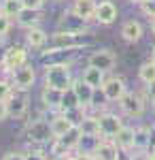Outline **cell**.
<instances>
[{
    "label": "cell",
    "instance_id": "cell-20",
    "mask_svg": "<svg viewBox=\"0 0 155 160\" xmlns=\"http://www.w3.org/2000/svg\"><path fill=\"white\" fill-rule=\"evenodd\" d=\"M49 124H51V130H53V137L55 139H60V137H64L68 130L72 128V122L62 113V111H55V113H49Z\"/></svg>",
    "mask_w": 155,
    "mask_h": 160
},
{
    "label": "cell",
    "instance_id": "cell-4",
    "mask_svg": "<svg viewBox=\"0 0 155 160\" xmlns=\"http://www.w3.org/2000/svg\"><path fill=\"white\" fill-rule=\"evenodd\" d=\"M117 107H119V113L123 118L140 120L151 105H149V100L144 96V90L140 88V90H128V92L121 96V100L117 102Z\"/></svg>",
    "mask_w": 155,
    "mask_h": 160
},
{
    "label": "cell",
    "instance_id": "cell-25",
    "mask_svg": "<svg viewBox=\"0 0 155 160\" xmlns=\"http://www.w3.org/2000/svg\"><path fill=\"white\" fill-rule=\"evenodd\" d=\"M100 141H102L100 135H81V141L77 145V152L79 154H92L94 156L98 145H100Z\"/></svg>",
    "mask_w": 155,
    "mask_h": 160
},
{
    "label": "cell",
    "instance_id": "cell-5",
    "mask_svg": "<svg viewBox=\"0 0 155 160\" xmlns=\"http://www.w3.org/2000/svg\"><path fill=\"white\" fill-rule=\"evenodd\" d=\"M9 79H11L15 92H26V94H30V92L34 90L36 81H38V71H36V66L32 62H26V64H21L19 68H15V71L9 75Z\"/></svg>",
    "mask_w": 155,
    "mask_h": 160
},
{
    "label": "cell",
    "instance_id": "cell-12",
    "mask_svg": "<svg viewBox=\"0 0 155 160\" xmlns=\"http://www.w3.org/2000/svg\"><path fill=\"white\" fill-rule=\"evenodd\" d=\"M7 109H9V120H26L30 113V96L26 92H15L7 102Z\"/></svg>",
    "mask_w": 155,
    "mask_h": 160
},
{
    "label": "cell",
    "instance_id": "cell-48",
    "mask_svg": "<svg viewBox=\"0 0 155 160\" xmlns=\"http://www.w3.org/2000/svg\"><path fill=\"white\" fill-rule=\"evenodd\" d=\"M151 152H155V139H153V143H151Z\"/></svg>",
    "mask_w": 155,
    "mask_h": 160
},
{
    "label": "cell",
    "instance_id": "cell-28",
    "mask_svg": "<svg viewBox=\"0 0 155 160\" xmlns=\"http://www.w3.org/2000/svg\"><path fill=\"white\" fill-rule=\"evenodd\" d=\"M81 135H83V132H81V128H79V126H72L70 130H68L64 137H60L58 141H62V143L70 149V152H77V145H79V141H81Z\"/></svg>",
    "mask_w": 155,
    "mask_h": 160
},
{
    "label": "cell",
    "instance_id": "cell-11",
    "mask_svg": "<svg viewBox=\"0 0 155 160\" xmlns=\"http://www.w3.org/2000/svg\"><path fill=\"white\" fill-rule=\"evenodd\" d=\"M119 17V7L113 0H100L96 4V15H94V24L98 26H113Z\"/></svg>",
    "mask_w": 155,
    "mask_h": 160
},
{
    "label": "cell",
    "instance_id": "cell-44",
    "mask_svg": "<svg viewBox=\"0 0 155 160\" xmlns=\"http://www.w3.org/2000/svg\"><path fill=\"white\" fill-rule=\"evenodd\" d=\"M149 60H151V62H155V45L151 47V49H149Z\"/></svg>",
    "mask_w": 155,
    "mask_h": 160
},
{
    "label": "cell",
    "instance_id": "cell-23",
    "mask_svg": "<svg viewBox=\"0 0 155 160\" xmlns=\"http://www.w3.org/2000/svg\"><path fill=\"white\" fill-rule=\"evenodd\" d=\"M79 77L83 79L85 83H89L92 88H100L102 83H104V79H106V73H104V71H100V68H96V66L85 64V68L81 71Z\"/></svg>",
    "mask_w": 155,
    "mask_h": 160
},
{
    "label": "cell",
    "instance_id": "cell-29",
    "mask_svg": "<svg viewBox=\"0 0 155 160\" xmlns=\"http://www.w3.org/2000/svg\"><path fill=\"white\" fill-rule=\"evenodd\" d=\"M21 9H24V2H21V0H4V2L0 4V11L4 13V15H9L13 22H15V17L19 15Z\"/></svg>",
    "mask_w": 155,
    "mask_h": 160
},
{
    "label": "cell",
    "instance_id": "cell-8",
    "mask_svg": "<svg viewBox=\"0 0 155 160\" xmlns=\"http://www.w3.org/2000/svg\"><path fill=\"white\" fill-rule=\"evenodd\" d=\"M58 30L74 32V34H87V32H92V22H87L85 17L77 15V13L68 7V9L62 11L60 17H58Z\"/></svg>",
    "mask_w": 155,
    "mask_h": 160
},
{
    "label": "cell",
    "instance_id": "cell-46",
    "mask_svg": "<svg viewBox=\"0 0 155 160\" xmlns=\"http://www.w3.org/2000/svg\"><path fill=\"white\" fill-rule=\"evenodd\" d=\"M4 49H7V47H2V45H0V64H2V58H4Z\"/></svg>",
    "mask_w": 155,
    "mask_h": 160
},
{
    "label": "cell",
    "instance_id": "cell-26",
    "mask_svg": "<svg viewBox=\"0 0 155 160\" xmlns=\"http://www.w3.org/2000/svg\"><path fill=\"white\" fill-rule=\"evenodd\" d=\"M83 135H100V126H98V113L96 111H87L83 122L79 124Z\"/></svg>",
    "mask_w": 155,
    "mask_h": 160
},
{
    "label": "cell",
    "instance_id": "cell-39",
    "mask_svg": "<svg viewBox=\"0 0 155 160\" xmlns=\"http://www.w3.org/2000/svg\"><path fill=\"white\" fill-rule=\"evenodd\" d=\"M9 120V109H7V102H0V124Z\"/></svg>",
    "mask_w": 155,
    "mask_h": 160
},
{
    "label": "cell",
    "instance_id": "cell-16",
    "mask_svg": "<svg viewBox=\"0 0 155 160\" xmlns=\"http://www.w3.org/2000/svg\"><path fill=\"white\" fill-rule=\"evenodd\" d=\"M43 19H45V11L43 9H28V7H24L19 11V15L15 17V24L19 28H24V30H30L34 26H40Z\"/></svg>",
    "mask_w": 155,
    "mask_h": 160
},
{
    "label": "cell",
    "instance_id": "cell-13",
    "mask_svg": "<svg viewBox=\"0 0 155 160\" xmlns=\"http://www.w3.org/2000/svg\"><path fill=\"white\" fill-rule=\"evenodd\" d=\"M119 37L121 41L125 43V45H136V43H140L144 37V26L140 24V19H125L119 28Z\"/></svg>",
    "mask_w": 155,
    "mask_h": 160
},
{
    "label": "cell",
    "instance_id": "cell-33",
    "mask_svg": "<svg viewBox=\"0 0 155 160\" xmlns=\"http://www.w3.org/2000/svg\"><path fill=\"white\" fill-rule=\"evenodd\" d=\"M62 113H64V115L72 122V126H79V124L83 122L87 109H85V107H77V109H68V111H62Z\"/></svg>",
    "mask_w": 155,
    "mask_h": 160
},
{
    "label": "cell",
    "instance_id": "cell-30",
    "mask_svg": "<svg viewBox=\"0 0 155 160\" xmlns=\"http://www.w3.org/2000/svg\"><path fill=\"white\" fill-rule=\"evenodd\" d=\"M77 107H81V102H79V98H77L74 90H72V88H68V90H64V94H62V105H60V111L77 109Z\"/></svg>",
    "mask_w": 155,
    "mask_h": 160
},
{
    "label": "cell",
    "instance_id": "cell-24",
    "mask_svg": "<svg viewBox=\"0 0 155 160\" xmlns=\"http://www.w3.org/2000/svg\"><path fill=\"white\" fill-rule=\"evenodd\" d=\"M96 0H72L70 9L77 15H81V17H85L87 22H92L94 24V15H96Z\"/></svg>",
    "mask_w": 155,
    "mask_h": 160
},
{
    "label": "cell",
    "instance_id": "cell-1",
    "mask_svg": "<svg viewBox=\"0 0 155 160\" xmlns=\"http://www.w3.org/2000/svg\"><path fill=\"white\" fill-rule=\"evenodd\" d=\"M74 62H58L43 66V86L55 88V90H68L74 81Z\"/></svg>",
    "mask_w": 155,
    "mask_h": 160
},
{
    "label": "cell",
    "instance_id": "cell-9",
    "mask_svg": "<svg viewBox=\"0 0 155 160\" xmlns=\"http://www.w3.org/2000/svg\"><path fill=\"white\" fill-rule=\"evenodd\" d=\"M87 64L89 66H96L100 71H104L106 75L115 73V66H117V53L108 47H100V49H94L89 56H87Z\"/></svg>",
    "mask_w": 155,
    "mask_h": 160
},
{
    "label": "cell",
    "instance_id": "cell-40",
    "mask_svg": "<svg viewBox=\"0 0 155 160\" xmlns=\"http://www.w3.org/2000/svg\"><path fill=\"white\" fill-rule=\"evenodd\" d=\"M132 160H149V152H134L132 149Z\"/></svg>",
    "mask_w": 155,
    "mask_h": 160
},
{
    "label": "cell",
    "instance_id": "cell-18",
    "mask_svg": "<svg viewBox=\"0 0 155 160\" xmlns=\"http://www.w3.org/2000/svg\"><path fill=\"white\" fill-rule=\"evenodd\" d=\"M151 143H153L151 126H147V124L134 126V152H149Z\"/></svg>",
    "mask_w": 155,
    "mask_h": 160
},
{
    "label": "cell",
    "instance_id": "cell-15",
    "mask_svg": "<svg viewBox=\"0 0 155 160\" xmlns=\"http://www.w3.org/2000/svg\"><path fill=\"white\" fill-rule=\"evenodd\" d=\"M24 45L30 51H43V49H47V45H49V32L45 30V28H40V26H34V28L26 30Z\"/></svg>",
    "mask_w": 155,
    "mask_h": 160
},
{
    "label": "cell",
    "instance_id": "cell-14",
    "mask_svg": "<svg viewBox=\"0 0 155 160\" xmlns=\"http://www.w3.org/2000/svg\"><path fill=\"white\" fill-rule=\"evenodd\" d=\"M62 90H55V88H49V86H43L40 90V109H43V115H49V113H55L60 111V105H62Z\"/></svg>",
    "mask_w": 155,
    "mask_h": 160
},
{
    "label": "cell",
    "instance_id": "cell-7",
    "mask_svg": "<svg viewBox=\"0 0 155 160\" xmlns=\"http://www.w3.org/2000/svg\"><path fill=\"white\" fill-rule=\"evenodd\" d=\"M98 126H100V137L102 139H115V135L125 126V120L117 111L102 109L98 111Z\"/></svg>",
    "mask_w": 155,
    "mask_h": 160
},
{
    "label": "cell",
    "instance_id": "cell-35",
    "mask_svg": "<svg viewBox=\"0 0 155 160\" xmlns=\"http://www.w3.org/2000/svg\"><path fill=\"white\" fill-rule=\"evenodd\" d=\"M138 9H140V13L147 19H151V17H155V0H144Z\"/></svg>",
    "mask_w": 155,
    "mask_h": 160
},
{
    "label": "cell",
    "instance_id": "cell-43",
    "mask_svg": "<svg viewBox=\"0 0 155 160\" xmlns=\"http://www.w3.org/2000/svg\"><path fill=\"white\" fill-rule=\"evenodd\" d=\"M149 30H151V34L155 37V17H151V19H149Z\"/></svg>",
    "mask_w": 155,
    "mask_h": 160
},
{
    "label": "cell",
    "instance_id": "cell-41",
    "mask_svg": "<svg viewBox=\"0 0 155 160\" xmlns=\"http://www.w3.org/2000/svg\"><path fill=\"white\" fill-rule=\"evenodd\" d=\"M74 160H96V156H92V154H79V152H74Z\"/></svg>",
    "mask_w": 155,
    "mask_h": 160
},
{
    "label": "cell",
    "instance_id": "cell-17",
    "mask_svg": "<svg viewBox=\"0 0 155 160\" xmlns=\"http://www.w3.org/2000/svg\"><path fill=\"white\" fill-rule=\"evenodd\" d=\"M79 49H43L40 51V64H58V62H74Z\"/></svg>",
    "mask_w": 155,
    "mask_h": 160
},
{
    "label": "cell",
    "instance_id": "cell-34",
    "mask_svg": "<svg viewBox=\"0 0 155 160\" xmlns=\"http://www.w3.org/2000/svg\"><path fill=\"white\" fill-rule=\"evenodd\" d=\"M26 160H49V158H47V154H45L40 148L30 145V148L26 149Z\"/></svg>",
    "mask_w": 155,
    "mask_h": 160
},
{
    "label": "cell",
    "instance_id": "cell-36",
    "mask_svg": "<svg viewBox=\"0 0 155 160\" xmlns=\"http://www.w3.org/2000/svg\"><path fill=\"white\" fill-rule=\"evenodd\" d=\"M143 90H144V96L149 100V105H153L155 102V81H151L149 86H143Z\"/></svg>",
    "mask_w": 155,
    "mask_h": 160
},
{
    "label": "cell",
    "instance_id": "cell-10",
    "mask_svg": "<svg viewBox=\"0 0 155 160\" xmlns=\"http://www.w3.org/2000/svg\"><path fill=\"white\" fill-rule=\"evenodd\" d=\"M102 90V94H104V98L108 102H119L121 96L128 92V83H125V79L121 77V75H106V79H104V83L100 86Z\"/></svg>",
    "mask_w": 155,
    "mask_h": 160
},
{
    "label": "cell",
    "instance_id": "cell-37",
    "mask_svg": "<svg viewBox=\"0 0 155 160\" xmlns=\"http://www.w3.org/2000/svg\"><path fill=\"white\" fill-rule=\"evenodd\" d=\"M2 160H26V152H7L4 156H2Z\"/></svg>",
    "mask_w": 155,
    "mask_h": 160
},
{
    "label": "cell",
    "instance_id": "cell-52",
    "mask_svg": "<svg viewBox=\"0 0 155 160\" xmlns=\"http://www.w3.org/2000/svg\"><path fill=\"white\" fill-rule=\"evenodd\" d=\"M21 2H24V0H21Z\"/></svg>",
    "mask_w": 155,
    "mask_h": 160
},
{
    "label": "cell",
    "instance_id": "cell-49",
    "mask_svg": "<svg viewBox=\"0 0 155 160\" xmlns=\"http://www.w3.org/2000/svg\"><path fill=\"white\" fill-rule=\"evenodd\" d=\"M151 111H153V115H155V102H153V105H151Z\"/></svg>",
    "mask_w": 155,
    "mask_h": 160
},
{
    "label": "cell",
    "instance_id": "cell-27",
    "mask_svg": "<svg viewBox=\"0 0 155 160\" xmlns=\"http://www.w3.org/2000/svg\"><path fill=\"white\" fill-rule=\"evenodd\" d=\"M138 81L143 86H149L151 81H155V62L147 60L138 66Z\"/></svg>",
    "mask_w": 155,
    "mask_h": 160
},
{
    "label": "cell",
    "instance_id": "cell-45",
    "mask_svg": "<svg viewBox=\"0 0 155 160\" xmlns=\"http://www.w3.org/2000/svg\"><path fill=\"white\" fill-rule=\"evenodd\" d=\"M128 2H130V4H134V7H140L144 0H128Z\"/></svg>",
    "mask_w": 155,
    "mask_h": 160
},
{
    "label": "cell",
    "instance_id": "cell-42",
    "mask_svg": "<svg viewBox=\"0 0 155 160\" xmlns=\"http://www.w3.org/2000/svg\"><path fill=\"white\" fill-rule=\"evenodd\" d=\"M51 160H74V154H62V156H53Z\"/></svg>",
    "mask_w": 155,
    "mask_h": 160
},
{
    "label": "cell",
    "instance_id": "cell-22",
    "mask_svg": "<svg viewBox=\"0 0 155 160\" xmlns=\"http://www.w3.org/2000/svg\"><path fill=\"white\" fill-rule=\"evenodd\" d=\"M113 141H115V145H117L119 149H123V152H132V149H134V126L125 124L119 132L115 135Z\"/></svg>",
    "mask_w": 155,
    "mask_h": 160
},
{
    "label": "cell",
    "instance_id": "cell-6",
    "mask_svg": "<svg viewBox=\"0 0 155 160\" xmlns=\"http://www.w3.org/2000/svg\"><path fill=\"white\" fill-rule=\"evenodd\" d=\"M26 62H30V49L26 45H9L4 49V58L0 64V75L9 77L15 68H19Z\"/></svg>",
    "mask_w": 155,
    "mask_h": 160
},
{
    "label": "cell",
    "instance_id": "cell-38",
    "mask_svg": "<svg viewBox=\"0 0 155 160\" xmlns=\"http://www.w3.org/2000/svg\"><path fill=\"white\" fill-rule=\"evenodd\" d=\"M47 0H24V7L28 9H43Z\"/></svg>",
    "mask_w": 155,
    "mask_h": 160
},
{
    "label": "cell",
    "instance_id": "cell-51",
    "mask_svg": "<svg viewBox=\"0 0 155 160\" xmlns=\"http://www.w3.org/2000/svg\"><path fill=\"white\" fill-rule=\"evenodd\" d=\"M2 2H4V0H0V4H2Z\"/></svg>",
    "mask_w": 155,
    "mask_h": 160
},
{
    "label": "cell",
    "instance_id": "cell-32",
    "mask_svg": "<svg viewBox=\"0 0 155 160\" xmlns=\"http://www.w3.org/2000/svg\"><path fill=\"white\" fill-rule=\"evenodd\" d=\"M13 26H15V22H13L9 15H4V13L0 11V41H4V38L11 34Z\"/></svg>",
    "mask_w": 155,
    "mask_h": 160
},
{
    "label": "cell",
    "instance_id": "cell-47",
    "mask_svg": "<svg viewBox=\"0 0 155 160\" xmlns=\"http://www.w3.org/2000/svg\"><path fill=\"white\" fill-rule=\"evenodd\" d=\"M149 160H155V152H149Z\"/></svg>",
    "mask_w": 155,
    "mask_h": 160
},
{
    "label": "cell",
    "instance_id": "cell-31",
    "mask_svg": "<svg viewBox=\"0 0 155 160\" xmlns=\"http://www.w3.org/2000/svg\"><path fill=\"white\" fill-rule=\"evenodd\" d=\"M13 94H15V88H13L11 79L9 77H4V75H0V102H9Z\"/></svg>",
    "mask_w": 155,
    "mask_h": 160
},
{
    "label": "cell",
    "instance_id": "cell-19",
    "mask_svg": "<svg viewBox=\"0 0 155 160\" xmlns=\"http://www.w3.org/2000/svg\"><path fill=\"white\" fill-rule=\"evenodd\" d=\"M72 90H74V94H77V98H79V102H81V107H85V109L89 111V107H92V100H94V92L96 88H92L89 83H85L81 77H74V81H72Z\"/></svg>",
    "mask_w": 155,
    "mask_h": 160
},
{
    "label": "cell",
    "instance_id": "cell-21",
    "mask_svg": "<svg viewBox=\"0 0 155 160\" xmlns=\"http://www.w3.org/2000/svg\"><path fill=\"white\" fill-rule=\"evenodd\" d=\"M94 156L96 160H117L119 158V148L115 145L113 139H102Z\"/></svg>",
    "mask_w": 155,
    "mask_h": 160
},
{
    "label": "cell",
    "instance_id": "cell-2",
    "mask_svg": "<svg viewBox=\"0 0 155 160\" xmlns=\"http://www.w3.org/2000/svg\"><path fill=\"white\" fill-rule=\"evenodd\" d=\"M24 139L30 145H36V148L49 145L55 137H53V130H51L47 115H38L34 120H28L24 126Z\"/></svg>",
    "mask_w": 155,
    "mask_h": 160
},
{
    "label": "cell",
    "instance_id": "cell-50",
    "mask_svg": "<svg viewBox=\"0 0 155 160\" xmlns=\"http://www.w3.org/2000/svg\"><path fill=\"white\" fill-rule=\"evenodd\" d=\"M53 2H66V0H53Z\"/></svg>",
    "mask_w": 155,
    "mask_h": 160
},
{
    "label": "cell",
    "instance_id": "cell-3",
    "mask_svg": "<svg viewBox=\"0 0 155 160\" xmlns=\"http://www.w3.org/2000/svg\"><path fill=\"white\" fill-rule=\"evenodd\" d=\"M96 43V37L92 32L87 34H74V32H64V30H55L49 34V49H83Z\"/></svg>",
    "mask_w": 155,
    "mask_h": 160
}]
</instances>
